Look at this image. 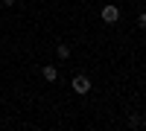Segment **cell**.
Wrapping results in <instances>:
<instances>
[{"label": "cell", "mask_w": 146, "mask_h": 131, "mask_svg": "<svg viewBox=\"0 0 146 131\" xmlns=\"http://www.w3.org/2000/svg\"><path fill=\"white\" fill-rule=\"evenodd\" d=\"M41 76H44V82H50V85H53V82L58 79V67H56V64H44V67H41Z\"/></svg>", "instance_id": "obj_3"}, {"label": "cell", "mask_w": 146, "mask_h": 131, "mask_svg": "<svg viewBox=\"0 0 146 131\" xmlns=\"http://www.w3.org/2000/svg\"><path fill=\"white\" fill-rule=\"evenodd\" d=\"M0 3H3V6H15L18 0H0Z\"/></svg>", "instance_id": "obj_7"}, {"label": "cell", "mask_w": 146, "mask_h": 131, "mask_svg": "<svg viewBox=\"0 0 146 131\" xmlns=\"http://www.w3.org/2000/svg\"><path fill=\"white\" fill-rule=\"evenodd\" d=\"M56 55L62 58V61H64V58H70V47H67V44H58V47H56Z\"/></svg>", "instance_id": "obj_4"}, {"label": "cell", "mask_w": 146, "mask_h": 131, "mask_svg": "<svg viewBox=\"0 0 146 131\" xmlns=\"http://www.w3.org/2000/svg\"><path fill=\"white\" fill-rule=\"evenodd\" d=\"M131 3H137V0H131Z\"/></svg>", "instance_id": "obj_8"}, {"label": "cell", "mask_w": 146, "mask_h": 131, "mask_svg": "<svg viewBox=\"0 0 146 131\" xmlns=\"http://www.w3.org/2000/svg\"><path fill=\"white\" fill-rule=\"evenodd\" d=\"M91 88H94V85H91V79L85 76V73H79V76H73V79H70V90L76 93V96H88Z\"/></svg>", "instance_id": "obj_1"}, {"label": "cell", "mask_w": 146, "mask_h": 131, "mask_svg": "<svg viewBox=\"0 0 146 131\" xmlns=\"http://www.w3.org/2000/svg\"><path fill=\"white\" fill-rule=\"evenodd\" d=\"M100 18H102V23H108V26H111V23L120 20V9H117L114 3H105V6L100 9Z\"/></svg>", "instance_id": "obj_2"}, {"label": "cell", "mask_w": 146, "mask_h": 131, "mask_svg": "<svg viewBox=\"0 0 146 131\" xmlns=\"http://www.w3.org/2000/svg\"><path fill=\"white\" fill-rule=\"evenodd\" d=\"M140 122H143V120H140V117H137V114H131V117H129V125H135V128H137Z\"/></svg>", "instance_id": "obj_5"}, {"label": "cell", "mask_w": 146, "mask_h": 131, "mask_svg": "<svg viewBox=\"0 0 146 131\" xmlns=\"http://www.w3.org/2000/svg\"><path fill=\"white\" fill-rule=\"evenodd\" d=\"M137 26L146 29V12H140V15H137Z\"/></svg>", "instance_id": "obj_6"}]
</instances>
